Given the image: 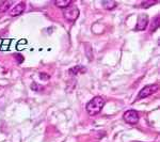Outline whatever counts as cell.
<instances>
[{
	"label": "cell",
	"mask_w": 160,
	"mask_h": 142,
	"mask_svg": "<svg viewBox=\"0 0 160 142\" xmlns=\"http://www.w3.org/2000/svg\"><path fill=\"white\" fill-rule=\"evenodd\" d=\"M10 44H11V40H10V39L2 40V43H1V47H0V50H2V52H5V50H7L9 46H10Z\"/></svg>",
	"instance_id": "7c38bea8"
},
{
	"label": "cell",
	"mask_w": 160,
	"mask_h": 142,
	"mask_svg": "<svg viewBox=\"0 0 160 142\" xmlns=\"http://www.w3.org/2000/svg\"><path fill=\"white\" fill-rule=\"evenodd\" d=\"M1 43H2V40H0V47H1Z\"/></svg>",
	"instance_id": "e0dca14e"
},
{
	"label": "cell",
	"mask_w": 160,
	"mask_h": 142,
	"mask_svg": "<svg viewBox=\"0 0 160 142\" xmlns=\"http://www.w3.org/2000/svg\"><path fill=\"white\" fill-rule=\"evenodd\" d=\"M157 3V1H142L141 2V7L142 9H147V7H152V5L156 4Z\"/></svg>",
	"instance_id": "4fadbf2b"
},
{
	"label": "cell",
	"mask_w": 160,
	"mask_h": 142,
	"mask_svg": "<svg viewBox=\"0 0 160 142\" xmlns=\"http://www.w3.org/2000/svg\"><path fill=\"white\" fill-rule=\"evenodd\" d=\"M82 73H85L84 66H75V67H72V69L70 70V75H74V76H76L78 74H82Z\"/></svg>",
	"instance_id": "ba28073f"
},
{
	"label": "cell",
	"mask_w": 160,
	"mask_h": 142,
	"mask_svg": "<svg viewBox=\"0 0 160 142\" xmlns=\"http://www.w3.org/2000/svg\"><path fill=\"white\" fill-rule=\"evenodd\" d=\"M63 15L68 22H75L78 18V16H79V10H78V7L76 5L70 4L64 9Z\"/></svg>",
	"instance_id": "7a4b0ae2"
},
{
	"label": "cell",
	"mask_w": 160,
	"mask_h": 142,
	"mask_svg": "<svg viewBox=\"0 0 160 142\" xmlns=\"http://www.w3.org/2000/svg\"><path fill=\"white\" fill-rule=\"evenodd\" d=\"M158 88L159 87L157 86V84H150V86H146L144 87L142 90L139 92L138 94V97H137V101H139V99H142V98H145V97H148V96H150L152 94H154L155 92H157L158 91Z\"/></svg>",
	"instance_id": "3957f363"
},
{
	"label": "cell",
	"mask_w": 160,
	"mask_h": 142,
	"mask_svg": "<svg viewBox=\"0 0 160 142\" xmlns=\"http://www.w3.org/2000/svg\"><path fill=\"white\" fill-rule=\"evenodd\" d=\"M25 7H26V3L19 2L18 4H16L12 10H11L10 14L12 15V16H18V15H20L25 11Z\"/></svg>",
	"instance_id": "8992f818"
},
{
	"label": "cell",
	"mask_w": 160,
	"mask_h": 142,
	"mask_svg": "<svg viewBox=\"0 0 160 142\" xmlns=\"http://www.w3.org/2000/svg\"><path fill=\"white\" fill-rule=\"evenodd\" d=\"M55 4L58 7H60V9H65L68 5L72 4V1L70 0H57L56 2H55Z\"/></svg>",
	"instance_id": "9c48e42d"
},
{
	"label": "cell",
	"mask_w": 160,
	"mask_h": 142,
	"mask_svg": "<svg viewBox=\"0 0 160 142\" xmlns=\"http://www.w3.org/2000/svg\"><path fill=\"white\" fill-rule=\"evenodd\" d=\"M148 25V17L147 15L143 14V15H139L138 20H137V25H136V30L138 31H143L147 28Z\"/></svg>",
	"instance_id": "5b68a950"
},
{
	"label": "cell",
	"mask_w": 160,
	"mask_h": 142,
	"mask_svg": "<svg viewBox=\"0 0 160 142\" xmlns=\"http://www.w3.org/2000/svg\"><path fill=\"white\" fill-rule=\"evenodd\" d=\"M40 76H41V79H42V80H48V79H49V75H48V74L40 73Z\"/></svg>",
	"instance_id": "2e32d148"
},
{
	"label": "cell",
	"mask_w": 160,
	"mask_h": 142,
	"mask_svg": "<svg viewBox=\"0 0 160 142\" xmlns=\"http://www.w3.org/2000/svg\"><path fill=\"white\" fill-rule=\"evenodd\" d=\"M123 119H124V121L126 123H128V124H131V125L137 124L139 121V113L137 112L136 110L130 109V110H127L126 112L124 113Z\"/></svg>",
	"instance_id": "277c9868"
},
{
	"label": "cell",
	"mask_w": 160,
	"mask_h": 142,
	"mask_svg": "<svg viewBox=\"0 0 160 142\" xmlns=\"http://www.w3.org/2000/svg\"><path fill=\"white\" fill-rule=\"evenodd\" d=\"M102 4L106 10H113L117 7V3L115 1H112V0H104Z\"/></svg>",
	"instance_id": "52a82bcc"
},
{
	"label": "cell",
	"mask_w": 160,
	"mask_h": 142,
	"mask_svg": "<svg viewBox=\"0 0 160 142\" xmlns=\"http://www.w3.org/2000/svg\"><path fill=\"white\" fill-rule=\"evenodd\" d=\"M159 22H160V17L159 16H156L154 18L153 22H152V25H150V31L152 32L156 31L158 29V27H159Z\"/></svg>",
	"instance_id": "30bf717a"
},
{
	"label": "cell",
	"mask_w": 160,
	"mask_h": 142,
	"mask_svg": "<svg viewBox=\"0 0 160 142\" xmlns=\"http://www.w3.org/2000/svg\"><path fill=\"white\" fill-rule=\"evenodd\" d=\"M105 106V101L102 96H95L92 98L87 105V111L91 117L97 115L102 111V109Z\"/></svg>",
	"instance_id": "6da1fadb"
},
{
	"label": "cell",
	"mask_w": 160,
	"mask_h": 142,
	"mask_svg": "<svg viewBox=\"0 0 160 142\" xmlns=\"http://www.w3.org/2000/svg\"><path fill=\"white\" fill-rule=\"evenodd\" d=\"M12 1H3L1 2L0 4V13H3L7 10V9H10V7L12 5Z\"/></svg>",
	"instance_id": "8fae6325"
},
{
	"label": "cell",
	"mask_w": 160,
	"mask_h": 142,
	"mask_svg": "<svg viewBox=\"0 0 160 142\" xmlns=\"http://www.w3.org/2000/svg\"><path fill=\"white\" fill-rule=\"evenodd\" d=\"M14 57L17 59V62H18V63H22V62L24 61V57H22V55L16 54V55H14Z\"/></svg>",
	"instance_id": "9a60e30c"
},
{
	"label": "cell",
	"mask_w": 160,
	"mask_h": 142,
	"mask_svg": "<svg viewBox=\"0 0 160 142\" xmlns=\"http://www.w3.org/2000/svg\"><path fill=\"white\" fill-rule=\"evenodd\" d=\"M31 89L33 91H37V92H39V91H42L43 90V87H41V86H39V84H37V82H33L31 84Z\"/></svg>",
	"instance_id": "5bb4252c"
}]
</instances>
